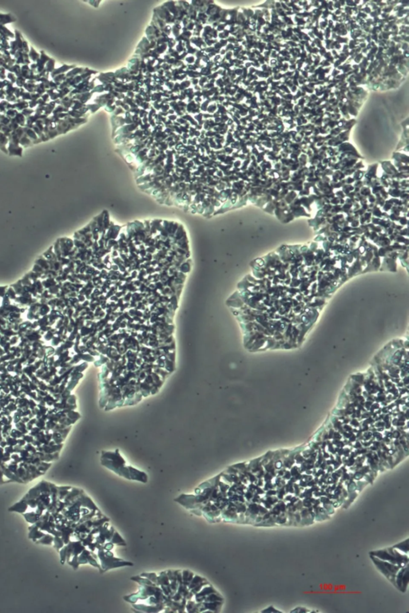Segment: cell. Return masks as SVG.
Wrapping results in <instances>:
<instances>
[{
  "label": "cell",
  "mask_w": 409,
  "mask_h": 613,
  "mask_svg": "<svg viewBox=\"0 0 409 613\" xmlns=\"http://www.w3.org/2000/svg\"><path fill=\"white\" fill-rule=\"evenodd\" d=\"M396 579H395V585L397 586L401 591L405 592V589L407 588L408 585V569L405 568V570H401L398 575H396Z\"/></svg>",
  "instance_id": "obj_3"
},
{
  "label": "cell",
  "mask_w": 409,
  "mask_h": 613,
  "mask_svg": "<svg viewBox=\"0 0 409 613\" xmlns=\"http://www.w3.org/2000/svg\"><path fill=\"white\" fill-rule=\"evenodd\" d=\"M371 557H372V560H373L374 564L378 568L379 570L385 576H387L391 580V582L395 584L396 574L398 573L400 568L398 566H396V565H395V564L389 562V561H386V560H381V559H379L377 557L374 558L373 556H371Z\"/></svg>",
  "instance_id": "obj_1"
},
{
  "label": "cell",
  "mask_w": 409,
  "mask_h": 613,
  "mask_svg": "<svg viewBox=\"0 0 409 613\" xmlns=\"http://www.w3.org/2000/svg\"><path fill=\"white\" fill-rule=\"evenodd\" d=\"M376 557L381 560H386L389 562L392 563L395 565H401L404 561V556L401 554H398L396 550L393 549H388L384 551H378L375 553Z\"/></svg>",
  "instance_id": "obj_2"
}]
</instances>
